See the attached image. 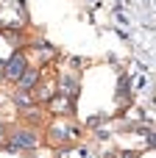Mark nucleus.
Listing matches in <instances>:
<instances>
[{"label": "nucleus", "instance_id": "f257e3e1", "mask_svg": "<svg viewBox=\"0 0 156 158\" xmlns=\"http://www.w3.org/2000/svg\"><path fill=\"white\" fill-rule=\"evenodd\" d=\"M20 72H22V58H20V56H14V58L6 64V75H8V78H17Z\"/></svg>", "mask_w": 156, "mask_h": 158}, {"label": "nucleus", "instance_id": "f03ea898", "mask_svg": "<svg viewBox=\"0 0 156 158\" xmlns=\"http://www.w3.org/2000/svg\"><path fill=\"white\" fill-rule=\"evenodd\" d=\"M11 147H33V136H28V133H17V136L11 139Z\"/></svg>", "mask_w": 156, "mask_h": 158}, {"label": "nucleus", "instance_id": "7ed1b4c3", "mask_svg": "<svg viewBox=\"0 0 156 158\" xmlns=\"http://www.w3.org/2000/svg\"><path fill=\"white\" fill-rule=\"evenodd\" d=\"M20 83H22L25 89H31V86L36 83V72H31V69H28V72H22V81H20Z\"/></svg>", "mask_w": 156, "mask_h": 158}]
</instances>
